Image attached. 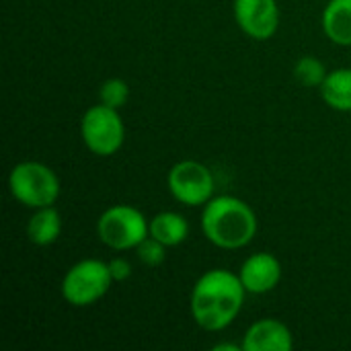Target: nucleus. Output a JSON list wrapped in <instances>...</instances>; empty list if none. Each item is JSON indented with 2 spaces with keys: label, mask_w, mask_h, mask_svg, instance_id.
I'll return each mask as SVG.
<instances>
[{
  "label": "nucleus",
  "mask_w": 351,
  "mask_h": 351,
  "mask_svg": "<svg viewBox=\"0 0 351 351\" xmlns=\"http://www.w3.org/2000/svg\"><path fill=\"white\" fill-rule=\"evenodd\" d=\"M247 290L228 269L216 267L197 278L189 296V311L195 325L204 331L218 333L234 323L243 311Z\"/></svg>",
  "instance_id": "nucleus-1"
},
{
  "label": "nucleus",
  "mask_w": 351,
  "mask_h": 351,
  "mask_svg": "<svg viewBox=\"0 0 351 351\" xmlns=\"http://www.w3.org/2000/svg\"><path fill=\"white\" fill-rule=\"evenodd\" d=\"M259 222L253 208L234 195H214L202 212V232L218 249L237 251L253 243Z\"/></svg>",
  "instance_id": "nucleus-2"
},
{
  "label": "nucleus",
  "mask_w": 351,
  "mask_h": 351,
  "mask_svg": "<svg viewBox=\"0 0 351 351\" xmlns=\"http://www.w3.org/2000/svg\"><path fill=\"white\" fill-rule=\"evenodd\" d=\"M10 195L29 210L53 206L60 197V179L56 171L37 160H23L8 173Z\"/></svg>",
  "instance_id": "nucleus-3"
},
{
  "label": "nucleus",
  "mask_w": 351,
  "mask_h": 351,
  "mask_svg": "<svg viewBox=\"0 0 351 351\" xmlns=\"http://www.w3.org/2000/svg\"><path fill=\"white\" fill-rule=\"evenodd\" d=\"M113 284L115 282L109 271V261L82 259L66 271L60 292L70 306L86 308L97 304Z\"/></svg>",
  "instance_id": "nucleus-4"
},
{
  "label": "nucleus",
  "mask_w": 351,
  "mask_h": 351,
  "mask_svg": "<svg viewBox=\"0 0 351 351\" xmlns=\"http://www.w3.org/2000/svg\"><path fill=\"white\" fill-rule=\"evenodd\" d=\"M150 234V220L134 206L115 204L97 220L99 241L113 251H132Z\"/></svg>",
  "instance_id": "nucleus-5"
},
{
  "label": "nucleus",
  "mask_w": 351,
  "mask_h": 351,
  "mask_svg": "<svg viewBox=\"0 0 351 351\" xmlns=\"http://www.w3.org/2000/svg\"><path fill=\"white\" fill-rule=\"evenodd\" d=\"M80 138L86 150L95 156L107 158L119 152L125 140V125L119 109L107 107L103 103L88 107L80 119Z\"/></svg>",
  "instance_id": "nucleus-6"
},
{
  "label": "nucleus",
  "mask_w": 351,
  "mask_h": 351,
  "mask_svg": "<svg viewBox=\"0 0 351 351\" xmlns=\"http://www.w3.org/2000/svg\"><path fill=\"white\" fill-rule=\"evenodd\" d=\"M171 195L189 208L206 206L214 197V175L199 160H179L167 175Z\"/></svg>",
  "instance_id": "nucleus-7"
},
{
  "label": "nucleus",
  "mask_w": 351,
  "mask_h": 351,
  "mask_svg": "<svg viewBox=\"0 0 351 351\" xmlns=\"http://www.w3.org/2000/svg\"><path fill=\"white\" fill-rule=\"evenodd\" d=\"M232 12L239 29L255 41L271 39L280 27L278 0H234Z\"/></svg>",
  "instance_id": "nucleus-8"
},
{
  "label": "nucleus",
  "mask_w": 351,
  "mask_h": 351,
  "mask_svg": "<svg viewBox=\"0 0 351 351\" xmlns=\"http://www.w3.org/2000/svg\"><path fill=\"white\" fill-rule=\"evenodd\" d=\"M239 278L247 294H267L282 282V263L274 253H253L239 269Z\"/></svg>",
  "instance_id": "nucleus-9"
},
{
  "label": "nucleus",
  "mask_w": 351,
  "mask_h": 351,
  "mask_svg": "<svg viewBox=\"0 0 351 351\" xmlns=\"http://www.w3.org/2000/svg\"><path fill=\"white\" fill-rule=\"evenodd\" d=\"M243 351H290L294 348L292 331L278 319L255 321L243 335Z\"/></svg>",
  "instance_id": "nucleus-10"
},
{
  "label": "nucleus",
  "mask_w": 351,
  "mask_h": 351,
  "mask_svg": "<svg viewBox=\"0 0 351 351\" xmlns=\"http://www.w3.org/2000/svg\"><path fill=\"white\" fill-rule=\"evenodd\" d=\"M321 27L331 43L351 47V0H329L321 14Z\"/></svg>",
  "instance_id": "nucleus-11"
},
{
  "label": "nucleus",
  "mask_w": 351,
  "mask_h": 351,
  "mask_svg": "<svg viewBox=\"0 0 351 351\" xmlns=\"http://www.w3.org/2000/svg\"><path fill=\"white\" fill-rule=\"evenodd\" d=\"M62 216L53 206L37 208L33 210V216L27 222V239L35 247H49L53 245L62 234Z\"/></svg>",
  "instance_id": "nucleus-12"
},
{
  "label": "nucleus",
  "mask_w": 351,
  "mask_h": 351,
  "mask_svg": "<svg viewBox=\"0 0 351 351\" xmlns=\"http://www.w3.org/2000/svg\"><path fill=\"white\" fill-rule=\"evenodd\" d=\"M150 237L160 241L165 247H179L189 237V222L179 212H158L150 218Z\"/></svg>",
  "instance_id": "nucleus-13"
},
{
  "label": "nucleus",
  "mask_w": 351,
  "mask_h": 351,
  "mask_svg": "<svg viewBox=\"0 0 351 351\" xmlns=\"http://www.w3.org/2000/svg\"><path fill=\"white\" fill-rule=\"evenodd\" d=\"M319 90L325 105L341 113H351V68L331 70Z\"/></svg>",
  "instance_id": "nucleus-14"
},
{
  "label": "nucleus",
  "mask_w": 351,
  "mask_h": 351,
  "mask_svg": "<svg viewBox=\"0 0 351 351\" xmlns=\"http://www.w3.org/2000/svg\"><path fill=\"white\" fill-rule=\"evenodd\" d=\"M329 70L317 56H302L294 64V78L306 88H321Z\"/></svg>",
  "instance_id": "nucleus-15"
},
{
  "label": "nucleus",
  "mask_w": 351,
  "mask_h": 351,
  "mask_svg": "<svg viewBox=\"0 0 351 351\" xmlns=\"http://www.w3.org/2000/svg\"><path fill=\"white\" fill-rule=\"evenodd\" d=\"M130 95H132L130 84L123 78H107L99 86V103L113 109H121L130 101Z\"/></svg>",
  "instance_id": "nucleus-16"
},
{
  "label": "nucleus",
  "mask_w": 351,
  "mask_h": 351,
  "mask_svg": "<svg viewBox=\"0 0 351 351\" xmlns=\"http://www.w3.org/2000/svg\"><path fill=\"white\" fill-rule=\"evenodd\" d=\"M167 249H169V247H165L160 241H156V239H152V237L148 234V237L136 247V255H138V259H140L142 265H146V267H158V265H162L165 259H167Z\"/></svg>",
  "instance_id": "nucleus-17"
},
{
  "label": "nucleus",
  "mask_w": 351,
  "mask_h": 351,
  "mask_svg": "<svg viewBox=\"0 0 351 351\" xmlns=\"http://www.w3.org/2000/svg\"><path fill=\"white\" fill-rule=\"evenodd\" d=\"M109 271H111V278L115 284H121V282H128L134 274L132 269V263L125 259V257H115L109 261Z\"/></svg>",
  "instance_id": "nucleus-18"
},
{
  "label": "nucleus",
  "mask_w": 351,
  "mask_h": 351,
  "mask_svg": "<svg viewBox=\"0 0 351 351\" xmlns=\"http://www.w3.org/2000/svg\"><path fill=\"white\" fill-rule=\"evenodd\" d=\"M214 351H243V346H234V343H218V346H214Z\"/></svg>",
  "instance_id": "nucleus-19"
}]
</instances>
